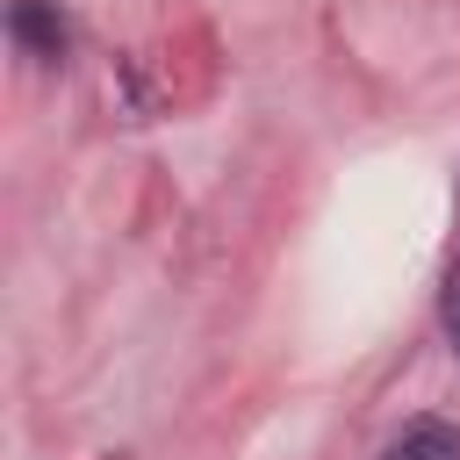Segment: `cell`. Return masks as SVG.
<instances>
[{
  "label": "cell",
  "instance_id": "2",
  "mask_svg": "<svg viewBox=\"0 0 460 460\" xmlns=\"http://www.w3.org/2000/svg\"><path fill=\"white\" fill-rule=\"evenodd\" d=\"M381 460H460V424H446V417H410V424L381 446Z\"/></svg>",
  "mask_w": 460,
  "mask_h": 460
},
{
  "label": "cell",
  "instance_id": "3",
  "mask_svg": "<svg viewBox=\"0 0 460 460\" xmlns=\"http://www.w3.org/2000/svg\"><path fill=\"white\" fill-rule=\"evenodd\" d=\"M438 323H446V345L460 352V259L446 266V288H438Z\"/></svg>",
  "mask_w": 460,
  "mask_h": 460
},
{
  "label": "cell",
  "instance_id": "1",
  "mask_svg": "<svg viewBox=\"0 0 460 460\" xmlns=\"http://www.w3.org/2000/svg\"><path fill=\"white\" fill-rule=\"evenodd\" d=\"M7 36H14V50L36 58V65H65V43H72L58 0H14V7H7Z\"/></svg>",
  "mask_w": 460,
  "mask_h": 460
}]
</instances>
